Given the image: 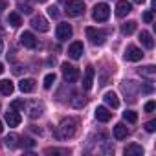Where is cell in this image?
Returning a JSON list of instances; mask_svg holds the SVG:
<instances>
[{
    "instance_id": "obj_15",
    "label": "cell",
    "mask_w": 156,
    "mask_h": 156,
    "mask_svg": "<svg viewBox=\"0 0 156 156\" xmlns=\"http://www.w3.org/2000/svg\"><path fill=\"white\" fill-rule=\"evenodd\" d=\"M35 87H37L35 79H22V81L19 83V90H20V92H24V94L33 92V90H35Z\"/></svg>"
},
{
    "instance_id": "obj_18",
    "label": "cell",
    "mask_w": 156,
    "mask_h": 156,
    "mask_svg": "<svg viewBox=\"0 0 156 156\" xmlns=\"http://www.w3.org/2000/svg\"><path fill=\"white\" fill-rule=\"evenodd\" d=\"M13 90H15V85L9 79H2V81H0V94L9 96V94H13Z\"/></svg>"
},
{
    "instance_id": "obj_31",
    "label": "cell",
    "mask_w": 156,
    "mask_h": 156,
    "mask_svg": "<svg viewBox=\"0 0 156 156\" xmlns=\"http://www.w3.org/2000/svg\"><path fill=\"white\" fill-rule=\"evenodd\" d=\"M145 130H147V132H154V130H156V121H149V123H145Z\"/></svg>"
},
{
    "instance_id": "obj_13",
    "label": "cell",
    "mask_w": 156,
    "mask_h": 156,
    "mask_svg": "<svg viewBox=\"0 0 156 156\" xmlns=\"http://www.w3.org/2000/svg\"><path fill=\"white\" fill-rule=\"evenodd\" d=\"M20 42H22L24 48H35L37 46V39H35V35L31 31H24L20 35Z\"/></svg>"
},
{
    "instance_id": "obj_38",
    "label": "cell",
    "mask_w": 156,
    "mask_h": 156,
    "mask_svg": "<svg viewBox=\"0 0 156 156\" xmlns=\"http://www.w3.org/2000/svg\"><path fill=\"white\" fill-rule=\"evenodd\" d=\"M4 132V125H2V121H0V134Z\"/></svg>"
},
{
    "instance_id": "obj_7",
    "label": "cell",
    "mask_w": 156,
    "mask_h": 156,
    "mask_svg": "<svg viewBox=\"0 0 156 156\" xmlns=\"http://www.w3.org/2000/svg\"><path fill=\"white\" fill-rule=\"evenodd\" d=\"M83 51H85V46H83L81 41H75V42H72L68 46V57L70 59H81Z\"/></svg>"
},
{
    "instance_id": "obj_40",
    "label": "cell",
    "mask_w": 156,
    "mask_h": 156,
    "mask_svg": "<svg viewBox=\"0 0 156 156\" xmlns=\"http://www.w3.org/2000/svg\"><path fill=\"white\" fill-rule=\"evenodd\" d=\"M2 50H4V44H2V41H0V53H2Z\"/></svg>"
},
{
    "instance_id": "obj_30",
    "label": "cell",
    "mask_w": 156,
    "mask_h": 156,
    "mask_svg": "<svg viewBox=\"0 0 156 156\" xmlns=\"http://www.w3.org/2000/svg\"><path fill=\"white\" fill-rule=\"evenodd\" d=\"M19 9H20V13H26V15H30V13H31V6H28V4H20V6H19Z\"/></svg>"
},
{
    "instance_id": "obj_36",
    "label": "cell",
    "mask_w": 156,
    "mask_h": 156,
    "mask_svg": "<svg viewBox=\"0 0 156 156\" xmlns=\"http://www.w3.org/2000/svg\"><path fill=\"white\" fill-rule=\"evenodd\" d=\"M41 114H42V112H41V108H33V110H31V114H30V116H31V118H39V116H41Z\"/></svg>"
},
{
    "instance_id": "obj_6",
    "label": "cell",
    "mask_w": 156,
    "mask_h": 156,
    "mask_svg": "<svg viewBox=\"0 0 156 156\" xmlns=\"http://www.w3.org/2000/svg\"><path fill=\"white\" fill-rule=\"evenodd\" d=\"M72 33H73V30H72V26H70L68 22H61V24H57L55 35H57L59 41H68V39H72Z\"/></svg>"
},
{
    "instance_id": "obj_29",
    "label": "cell",
    "mask_w": 156,
    "mask_h": 156,
    "mask_svg": "<svg viewBox=\"0 0 156 156\" xmlns=\"http://www.w3.org/2000/svg\"><path fill=\"white\" fill-rule=\"evenodd\" d=\"M154 108H156V103H154V101H147L145 107H143L145 112H154Z\"/></svg>"
},
{
    "instance_id": "obj_20",
    "label": "cell",
    "mask_w": 156,
    "mask_h": 156,
    "mask_svg": "<svg viewBox=\"0 0 156 156\" xmlns=\"http://www.w3.org/2000/svg\"><path fill=\"white\" fill-rule=\"evenodd\" d=\"M127 134H129V129H127L123 123H118V125L114 127V138H116V140H125Z\"/></svg>"
},
{
    "instance_id": "obj_10",
    "label": "cell",
    "mask_w": 156,
    "mask_h": 156,
    "mask_svg": "<svg viewBox=\"0 0 156 156\" xmlns=\"http://www.w3.org/2000/svg\"><path fill=\"white\" fill-rule=\"evenodd\" d=\"M31 26H33V30H39V31H42V33L50 30L48 20H46L44 17H41V15H35V17L31 19Z\"/></svg>"
},
{
    "instance_id": "obj_5",
    "label": "cell",
    "mask_w": 156,
    "mask_h": 156,
    "mask_svg": "<svg viewBox=\"0 0 156 156\" xmlns=\"http://www.w3.org/2000/svg\"><path fill=\"white\" fill-rule=\"evenodd\" d=\"M87 37L90 39V42H92V44H96V46H101V44L105 42V39H107V33H105L103 30L87 28Z\"/></svg>"
},
{
    "instance_id": "obj_3",
    "label": "cell",
    "mask_w": 156,
    "mask_h": 156,
    "mask_svg": "<svg viewBox=\"0 0 156 156\" xmlns=\"http://www.w3.org/2000/svg\"><path fill=\"white\" fill-rule=\"evenodd\" d=\"M92 17H94V20H98V22H105V20L110 17V8H108V4H105V2L96 4V6H94V11H92Z\"/></svg>"
},
{
    "instance_id": "obj_1",
    "label": "cell",
    "mask_w": 156,
    "mask_h": 156,
    "mask_svg": "<svg viewBox=\"0 0 156 156\" xmlns=\"http://www.w3.org/2000/svg\"><path fill=\"white\" fill-rule=\"evenodd\" d=\"M64 11L68 17H79L85 13V2L83 0H68L64 6Z\"/></svg>"
},
{
    "instance_id": "obj_21",
    "label": "cell",
    "mask_w": 156,
    "mask_h": 156,
    "mask_svg": "<svg viewBox=\"0 0 156 156\" xmlns=\"http://www.w3.org/2000/svg\"><path fill=\"white\" fill-rule=\"evenodd\" d=\"M8 24H11L13 28H19V26L22 24L20 15H19V13H9V15H8Z\"/></svg>"
},
{
    "instance_id": "obj_16",
    "label": "cell",
    "mask_w": 156,
    "mask_h": 156,
    "mask_svg": "<svg viewBox=\"0 0 156 156\" xmlns=\"http://www.w3.org/2000/svg\"><path fill=\"white\" fill-rule=\"evenodd\" d=\"M140 42H141L143 48H147V50H152V48H154V39H152V35H151L149 31H141V33H140Z\"/></svg>"
},
{
    "instance_id": "obj_12",
    "label": "cell",
    "mask_w": 156,
    "mask_h": 156,
    "mask_svg": "<svg viewBox=\"0 0 156 156\" xmlns=\"http://www.w3.org/2000/svg\"><path fill=\"white\" fill-rule=\"evenodd\" d=\"M130 11H132V4L127 2V0H119L116 4V15L118 17H127Z\"/></svg>"
},
{
    "instance_id": "obj_11",
    "label": "cell",
    "mask_w": 156,
    "mask_h": 156,
    "mask_svg": "<svg viewBox=\"0 0 156 156\" xmlns=\"http://www.w3.org/2000/svg\"><path fill=\"white\" fill-rule=\"evenodd\" d=\"M20 121H22V118H20V114H19L15 108H9V110L6 112V123H8L9 127H19Z\"/></svg>"
},
{
    "instance_id": "obj_28",
    "label": "cell",
    "mask_w": 156,
    "mask_h": 156,
    "mask_svg": "<svg viewBox=\"0 0 156 156\" xmlns=\"http://www.w3.org/2000/svg\"><path fill=\"white\" fill-rule=\"evenodd\" d=\"M48 15H50L51 19H57V17H59V9H57L55 6H50V8H48Z\"/></svg>"
},
{
    "instance_id": "obj_14",
    "label": "cell",
    "mask_w": 156,
    "mask_h": 156,
    "mask_svg": "<svg viewBox=\"0 0 156 156\" xmlns=\"http://www.w3.org/2000/svg\"><path fill=\"white\" fill-rule=\"evenodd\" d=\"M110 118H112V112H108L107 107H98L96 108V119L98 121L107 123V121H110Z\"/></svg>"
},
{
    "instance_id": "obj_26",
    "label": "cell",
    "mask_w": 156,
    "mask_h": 156,
    "mask_svg": "<svg viewBox=\"0 0 156 156\" xmlns=\"http://www.w3.org/2000/svg\"><path fill=\"white\" fill-rule=\"evenodd\" d=\"M26 107V103L22 101V99H15V101H11V108H15V110H20V108H24Z\"/></svg>"
},
{
    "instance_id": "obj_37",
    "label": "cell",
    "mask_w": 156,
    "mask_h": 156,
    "mask_svg": "<svg viewBox=\"0 0 156 156\" xmlns=\"http://www.w3.org/2000/svg\"><path fill=\"white\" fill-rule=\"evenodd\" d=\"M8 8V0H0V11Z\"/></svg>"
},
{
    "instance_id": "obj_22",
    "label": "cell",
    "mask_w": 156,
    "mask_h": 156,
    "mask_svg": "<svg viewBox=\"0 0 156 156\" xmlns=\"http://www.w3.org/2000/svg\"><path fill=\"white\" fill-rule=\"evenodd\" d=\"M136 31V22L134 20H129V22H125L123 26H121V33L123 35H130V33H134Z\"/></svg>"
},
{
    "instance_id": "obj_32",
    "label": "cell",
    "mask_w": 156,
    "mask_h": 156,
    "mask_svg": "<svg viewBox=\"0 0 156 156\" xmlns=\"http://www.w3.org/2000/svg\"><path fill=\"white\" fill-rule=\"evenodd\" d=\"M141 19H143V22H147V24H151V22H152V13H151V11H145Z\"/></svg>"
},
{
    "instance_id": "obj_23",
    "label": "cell",
    "mask_w": 156,
    "mask_h": 156,
    "mask_svg": "<svg viewBox=\"0 0 156 156\" xmlns=\"http://www.w3.org/2000/svg\"><path fill=\"white\" fill-rule=\"evenodd\" d=\"M123 119L129 121V123H136V121H138V114H136L134 110H125V112H123Z\"/></svg>"
},
{
    "instance_id": "obj_33",
    "label": "cell",
    "mask_w": 156,
    "mask_h": 156,
    "mask_svg": "<svg viewBox=\"0 0 156 156\" xmlns=\"http://www.w3.org/2000/svg\"><path fill=\"white\" fill-rule=\"evenodd\" d=\"M141 73H145V75H152L154 73V66L151 64V66H145L143 70H141Z\"/></svg>"
},
{
    "instance_id": "obj_34",
    "label": "cell",
    "mask_w": 156,
    "mask_h": 156,
    "mask_svg": "<svg viewBox=\"0 0 156 156\" xmlns=\"http://www.w3.org/2000/svg\"><path fill=\"white\" fill-rule=\"evenodd\" d=\"M22 141H24V143H22V145H24V147H35V141H33V140H31V138H24V140H22Z\"/></svg>"
},
{
    "instance_id": "obj_24",
    "label": "cell",
    "mask_w": 156,
    "mask_h": 156,
    "mask_svg": "<svg viewBox=\"0 0 156 156\" xmlns=\"http://www.w3.org/2000/svg\"><path fill=\"white\" fill-rule=\"evenodd\" d=\"M4 143H6V147H9V149H15V147H17V136H15V134L8 136V138L4 140Z\"/></svg>"
},
{
    "instance_id": "obj_27",
    "label": "cell",
    "mask_w": 156,
    "mask_h": 156,
    "mask_svg": "<svg viewBox=\"0 0 156 156\" xmlns=\"http://www.w3.org/2000/svg\"><path fill=\"white\" fill-rule=\"evenodd\" d=\"M46 154H68V149H46Z\"/></svg>"
},
{
    "instance_id": "obj_25",
    "label": "cell",
    "mask_w": 156,
    "mask_h": 156,
    "mask_svg": "<svg viewBox=\"0 0 156 156\" xmlns=\"http://www.w3.org/2000/svg\"><path fill=\"white\" fill-rule=\"evenodd\" d=\"M53 83H55V73H48L44 77V88H51Z\"/></svg>"
},
{
    "instance_id": "obj_9",
    "label": "cell",
    "mask_w": 156,
    "mask_h": 156,
    "mask_svg": "<svg viewBox=\"0 0 156 156\" xmlns=\"http://www.w3.org/2000/svg\"><path fill=\"white\" fill-rule=\"evenodd\" d=\"M94 75H96V70H94V66H87V70H85V75H83V88H85V90H90V88H92Z\"/></svg>"
},
{
    "instance_id": "obj_41",
    "label": "cell",
    "mask_w": 156,
    "mask_h": 156,
    "mask_svg": "<svg viewBox=\"0 0 156 156\" xmlns=\"http://www.w3.org/2000/svg\"><path fill=\"white\" fill-rule=\"evenodd\" d=\"M2 72H4V64H2V62H0V73H2Z\"/></svg>"
},
{
    "instance_id": "obj_35",
    "label": "cell",
    "mask_w": 156,
    "mask_h": 156,
    "mask_svg": "<svg viewBox=\"0 0 156 156\" xmlns=\"http://www.w3.org/2000/svg\"><path fill=\"white\" fill-rule=\"evenodd\" d=\"M85 105H87L85 99H75V101H73V107H75V108H81V107H85Z\"/></svg>"
},
{
    "instance_id": "obj_19",
    "label": "cell",
    "mask_w": 156,
    "mask_h": 156,
    "mask_svg": "<svg viewBox=\"0 0 156 156\" xmlns=\"http://www.w3.org/2000/svg\"><path fill=\"white\" fill-rule=\"evenodd\" d=\"M103 99H105V103H107L110 108H118V107H119V99H118V96H116L114 92H107V94L103 96Z\"/></svg>"
},
{
    "instance_id": "obj_2",
    "label": "cell",
    "mask_w": 156,
    "mask_h": 156,
    "mask_svg": "<svg viewBox=\"0 0 156 156\" xmlns=\"http://www.w3.org/2000/svg\"><path fill=\"white\" fill-rule=\"evenodd\" d=\"M75 127H77V121L68 118V119H62L61 125H59V130H61V138H72L75 134Z\"/></svg>"
},
{
    "instance_id": "obj_43",
    "label": "cell",
    "mask_w": 156,
    "mask_h": 156,
    "mask_svg": "<svg viewBox=\"0 0 156 156\" xmlns=\"http://www.w3.org/2000/svg\"><path fill=\"white\" fill-rule=\"evenodd\" d=\"M0 107H2V105H0Z\"/></svg>"
},
{
    "instance_id": "obj_39",
    "label": "cell",
    "mask_w": 156,
    "mask_h": 156,
    "mask_svg": "<svg viewBox=\"0 0 156 156\" xmlns=\"http://www.w3.org/2000/svg\"><path fill=\"white\" fill-rule=\"evenodd\" d=\"M132 2H136V4H143L145 0H132Z\"/></svg>"
},
{
    "instance_id": "obj_17",
    "label": "cell",
    "mask_w": 156,
    "mask_h": 156,
    "mask_svg": "<svg viewBox=\"0 0 156 156\" xmlns=\"http://www.w3.org/2000/svg\"><path fill=\"white\" fill-rule=\"evenodd\" d=\"M143 154V147L138 143H130L125 147V156H141Z\"/></svg>"
},
{
    "instance_id": "obj_8",
    "label": "cell",
    "mask_w": 156,
    "mask_h": 156,
    "mask_svg": "<svg viewBox=\"0 0 156 156\" xmlns=\"http://www.w3.org/2000/svg\"><path fill=\"white\" fill-rule=\"evenodd\" d=\"M143 53L138 46H127L125 50V61H130V62H136V61H141Z\"/></svg>"
},
{
    "instance_id": "obj_4",
    "label": "cell",
    "mask_w": 156,
    "mask_h": 156,
    "mask_svg": "<svg viewBox=\"0 0 156 156\" xmlns=\"http://www.w3.org/2000/svg\"><path fill=\"white\" fill-rule=\"evenodd\" d=\"M61 70H62V77H64L68 83H75L77 79H79V70H77L73 64L62 62V64H61Z\"/></svg>"
},
{
    "instance_id": "obj_42",
    "label": "cell",
    "mask_w": 156,
    "mask_h": 156,
    "mask_svg": "<svg viewBox=\"0 0 156 156\" xmlns=\"http://www.w3.org/2000/svg\"><path fill=\"white\" fill-rule=\"evenodd\" d=\"M37 2H39V4H42V2H48V0H37Z\"/></svg>"
}]
</instances>
